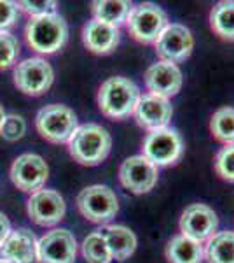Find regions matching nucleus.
Returning a JSON list of instances; mask_svg holds the SVG:
<instances>
[{
    "label": "nucleus",
    "mask_w": 234,
    "mask_h": 263,
    "mask_svg": "<svg viewBox=\"0 0 234 263\" xmlns=\"http://www.w3.org/2000/svg\"><path fill=\"white\" fill-rule=\"evenodd\" d=\"M67 144L74 162L86 167H96L109 156L112 137L109 130L98 123H84L75 128Z\"/></svg>",
    "instance_id": "obj_1"
},
{
    "label": "nucleus",
    "mask_w": 234,
    "mask_h": 263,
    "mask_svg": "<svg viewBox=\"0 0 234 263\" xmlns=\"http://www.w3.org/2000/svg\"><path fill=\"white\" fill-rule=\"evenodd\" d=\"M140 95L138 86L131 79L122 76L109 78L98 90V107L110 120H126L133 116Z\"/></svg>",
    "instance_id": "obj_2"
},
{
    "label": "nucleus",
    "mask_w": 234,
    "mask_h": 263,
    "mask_svg": "<svg viewBox=\"0 0 234 263\" xmlns=\"http://www.w3.org/2000/svg\"><path fill=\"white\" fill-rule=\"evenodd\" d=\"M28 46L35 53L53 54L67 44L69 39V27L67 21L59 14H46L30 18L25 28Z\"/></svg>",
    "instance_id": "obj_3"
},
{
    "label": "nucleus",
    "mask_w": 234,
    "mask_h": 263,
    "mask_svg": "<svg viewBox=\"0 0 234 263\" xmlns=\"http://www.w3.org/2000/svg\"><path fill=\"white\" fill-rule=\"evenodd\" d=\"M79 213L95 224H109L119 213V198L105 184H93L77 195Z\"/></svg>",
    "instance_id": "obj_4"
},
{
    "label": "nucleus",
    "mask_w": 234,
    "mask_h": 263,
    "mask_svg": "<svg viewBox=\"0 0 234 263\" xmlns=\"http://www.w3.org/2000/svg\"><path fill=\"white\" fill-rule=\"evenodd\" d=\"M124 25L130 35L140 44H154L169 21L163 7L152 2H143L130 11Z\"/></svg>",
    "instance_id": "obj_5"
},
{
    "label": "nucleus",
    "mask_w": 234,
    "mask_h": 263,
    "mask_svg": "<svg viewBox=\"0 0 234 263\" xmlns=\"http://www.w3.org/2000/svg\"><path fill=\"white\" fill-rule=\"evenodd\" d=\"M35 126L42 139L53 144H67L79 126L77 114L63 104H49L35 116Z\"/></svg>",
    "instance_id": "obj_6"
},
{
    "label": "nucleus",
    "mask_w": 234,
    "mask_h": 263,
    "mask_svg": "<svg viewBox=\"0 0 234 263\" xmlns=\"http://www.w3.org/2000/svg\"><path fill=\"white\" fill-rule=\"evenodd\" d=\"M184 151L185 147L182 135L172 126L148 132L142 144V155L157 168L177 165L184 156Z\"/></svg>",
    "instance_id": "obj_7"
},
{
    "label": "nucleus",
    "mask_w": 234,
    "mask_h": 263,
    "mask_svg": "<svg viewBox=\"0 0 234 263\" xmlns=\"http://www.w3.org/2000/svg\"><path fill=\"white\" fill-rule=\"evenodd\" d=\"M14 86L25 95L40 97L53 86L54 70L44 58H27L14 67Z\"/></svg>",
    "instance_id": "obj_8"
},
{
    "label": "nucleus",
    "mask_w": 234,
    "mask_h": 263,
    "mask_svg": "<svg viewBox=\"0 0 234 263\" xmlns=\"http://www.w3.org/2000/svg\"><path fill=\"white\" fill-rule=\"evenodd\" d=\"M156 54L161 62L182 63L193 54L194 37L185 25L169 23L154 42Z\"/></svg>",
    "instance_id": "obj_9"
},
{
    "label": "nucleus",
    "mask_w": 234,
    "mask_h": 263,
    "mask_svg": "<svg viewBox=\"0 0 234 263\" xmlns=\"http://www.w3.org/2000/svg\"><path fill=\"white\" fill-rule=\"evenodd\" d=\"M157 179H159V168L148 162L143 155L130 156L119 167L121 184L135 195H145L154 190Z\"/></svg>",
    "instance_id": "obj_10"
},
{
    "label": "nucleus",
    "mask_w": 234,
    "mask_h": 263,
    "mask_svg": "<svg viewBox=\"0 0 234 263\" xmlns=\"http://www.w3.org/2000/svg\"><path fill=\"white\" fill-rule=\"evenodd\" d=\"M49 177V168L44 158L35 153H25L11 165V181L25 193H35L42 190Z\"/></svg>",
    "instance_id": "obj_11"
},
{
    "label": "nucleus",
    "mask_w": 234,
    "mask_h": 263,
    "mask_svg": "<svg viewBox=\"0 0 234 263\" xmlns=\"http://www.w3.org/2000/svg\"><path fill=\"white\" fill-rule=\"evenodd\" d=\"M39 263H75L77 240L65 228H54L37 240Z\"/></svg>",
    "instance_id": "obj_12"
},
{
    "label": "nucleus",
    "mask_w": 234,
    "mask_h": 263,
    "mask_svg": "<svg viewBox=\"0 0 234 263\" xmlns=\"http://www.w3.org/2000/svg\"><path fill=\"white\" fill-rule=\"evenodd\" d=\"M178 228L182 235L205 244L219 230V218L206 203H190L182 213Z\"/></svg>",
    "instance_id": "obj_13"
},
{
    "label": "nucleus",
    "mask_w": 234,
    "mask_h": 263,
    "mask_svg": "<svg viewBox=\"0 0 234 263\" xmlns=\"http://www.w3.org/2000/svg\"><path fill=\"white\" fill-rule=\"evenodd\" d=\"M28 216L39 227H54L65 218L67 205L63 197L54 190H39L32 193L27 205Z\"/></svg>",
    "instance_id": "obj_14"
},
{
    "label": "nucleus",
    "mask_w": 234,
    "mask_h": 263,
    "mask_svg": "<svg viewBox=\"0 0 234 263\" xmlns=\"http://www.w3.org/2000/svg\"><path fill=\"white\" fill-rule=\"evenodd\" d=\"M145 81V88L151 95L163 97V99H172V97L178 95L184 84V76L178 65L169 62H157L151 65L143 76Z\"/></svg>",
    "instance_id": "obj_15"
},
{
    "label": "nucleus",
    "mask_w": 234,
    "mask_h": 263,
    "mask_svg": "<svg viewBox=\"0 0 234 263\" xmlns=\"http://www.w3.org/2000/svg\"><path fill=\"white\" fill-rule=\"evenodd\" d=\"M133 116L138 126H142V128L148 132L161 130L169 126V121H172L173 116V105L168 99L143 93V95H140Z\"/></svg>",
    "instance_id": "obj_16"
},
{
    "label": "nucleus",
    "mask_w": 234,
    "mask_h": 263,
    "mask_svg": "<svg viewBox=\"0 0 234 263\" xmlns=\"http://www.w3.org/2000/svg\"><path fill=\"white\" fill-rule=\"evenodd\" d=\"M0 260L9 263H39L37 258V237L28 228L11 230L0 246Z\"/></svg>",
    "instance_id": "obj_17"
},
{
    "label": "nucleus",
    "mask_w": 234,
    "mask_h": 263,
    "mask_svg": "<svg viewBox=\"0 0 234 263\" xmlns=\"http://www.w3.org/2000/svg\"><path fill=\"white\" fill-rule=\"evenodd\" d=\"M82 42L95 54H110L121 42V32L116 27L91 20L82 27Z\"/></svg>",
    "instance_id": "obj_18"
},
{
    "label": "nucleus",
    "mask_w": 234,
    "mask_h": 263,
    "mask_svg": "<svg viewBox=\"0 0 234 263\" xmlns=\"http://www.w3.org/2000/svg\"><path fill=\"white\" fill-rule=\"evenodd\" d=\"M98 232L101 233V237L107 242L112 260L124 261L137 251V235L124 224H105Z\"/></svg>",
    "instance_id": "obj_19"
},
{
    "label": "nucleus",
    "mask_w": 234,
    "mask_h": 263,
    "mask_svg": "<svg viewBox=\"0 0 234 263\" xmlns=\"http://www.w3.org/2000/svg\"><path fill=\"white\" fill-rule=\"evenodd\" d=\"M164 256L168 263H203L205 249L201 242L178 233L168 240L164 248Z\"/></svg>",
    "instance_id": "obj_20"
},
{
    "label": "nucleus",
    "mask_w": 234,
    "mask_h": 263,
    "mask_svg": "<svg viewBox=\"0 0 234 263\" xmlns=\"http://www.w3.org/2000/svg\"><path fill=\"white\" fill-rule=\"evenodd\" d=\"M131 9H133V6L126 0H95L91 4L93 20L116 28L126 23V18Z\"/></svg>",
    "instance_id": "obj_21"
},
{
    "label": "nucleus",
    "mask_w": 234,
    "mask_h": 263,
    "mask_svg": "<svg viewBox=\"0 0 234 263\" xmlns=\"http://www.w3.org/2000/svg\"><path fill=\"white\" fill-rule=\"evenodd\" d=\"M206 263H234V232H217L203 244Z\"/></svg>",
    "instance_id": "obj_22"
},
{
    "label": "nucleus",
    "mask_w": 234,
    "mask_h": 263,
    "mask_svg": "<svg viewBox=\"0 0 234 263\" xmlns=\"http://www.w3.org/2000/svg\"><path fill=\"white\" fill-rule=\"evenodd\" d=\"M210 28L222 41L234 42V0H222L211 7Z\"/></svg>",
    "instance_id": "obj_23"
},
{
    "label": "nucleus",
    "mask_w": 234,
    "mask_h": 263,
    "mask_svg": "<svg viewBox=\"0 0 234 263\" xmlns=\"http://www.w3.org/2000/svg\"><path fill=\"white\" fill-rule=\"evenodd\" d=\"M210 132L224 146L234 144V107L217 109L210 120Z\"/></svg>",
    "instance_id": "obj_24"
},
{
    "label": "nucleus",
    "mask_w": 234,
    "mask_h": 263,
    "mask_svg": "<svg viewBox=\"0 0 234 263\" xmlns=\"http://www.w3.org/2000/svg\"><path fill=\"white\" fill-rule=\"evenodd\" d=\"M80 251H82L84 260L88 263H112V256H110L107 242H105L100 232L89 233L82 240Z\"/></svg>",
    "instance_id": "obj_25"
},
{
    "label": "nucleus",
    "mask_w": 234,
    "mask_h": 263,
    "mask_svg": "<svg viewBox=\"0 0 234 263\" xmlns=\"http://www.w3.org/2000/svg\"><path fill=\"white\" fill-rule=\"evenodd\" d=\"M21 53L19 41L11 32H0V70L11 69Z\"/></svg>",
    "instance_id": "obj_26"
},
{
    "label": "nucleus",
    "mask_w": 234,
    "mask_h": 263,
    "mask_svg": "<svg viewBox=\"0 0 234 263\" xmlns=\"http://www.w3.org/2000/svg\"><path fill=\"white\" fill-rule=\"evenodd\" d=\"M214 167L220 179L234 182V144H227V146L220 147L219 153L215 155Z\"/></svg>",
    "instance_id": "obj_27"
},
{
    "label": "nucleus",
    "mask_w": 234,
    "mask_h": 263,
    "mask_svg": "<svg viewBox=\"0 0 234 263\" xmlns=\"http://www.w3.org/2000/svg\"><path fill=\"white\" fill-rule=\"evenodd\" d=\"M25 134H27V121L21 116H18V114H6L2 126H0V135H2L6 141L16 142V141H19Z\"/></svg>",
    "instance_id": "obj_28"
},
{
    "label": "nucleus",
    "mask_w": 234,
    "mask_h": 263,
    "mask_svg": "<svg viewBox=\"0 0 234 263\" xmlns=\"http://www.w3.org/2000/svg\"><path fill=\"white\" fill-rule=\"evenodd\" d=\"M18 9L28 12L32 18H37V16H46V14H54L56 12V6L58 4L54 0H40V2H35V0H21V2H16Z\"/></svg>",
    "instance_id": "obj_29"
},
{
    "label": "nucleus",
    "mask_w": 234,
    "mask_h": 263,
    "mask_svg": "<svg viewBox=\"0 0 234 263\" xmlns=\"http://www.w3.org/2000/svg\"><path fill=\"white\" fill-rule=\"evenodd\" d=\"M18 21V6L16 2L0 0V32H7V28L14 27Z\"/></svg>",
    "instance_id": "obj_30"
},
{
    "label": "nucleus",
    "mask_w": 234,
    "mask_h": 263,
    "mask_svg": "<svg viewBox=\"0 0 234 263\" xmlns=\"http://www.w3.org/2000/svg\"><path fill=\"white\" fill-rule=\"evenodd\" d=\"M11 233V223L7 219V216L0 211V246L4 244V240L7 239V235Z\"/></svg>",
    "instance_id": "obj_31"
},
{
    "label": "nucleus",
    "mask_w": 234,
    "mask_h": 263,
    "mask_svg": "<svg viewBox=\"0 0 234 263\" xmlns=\"http://www.w3.org/2000/svg\"><path fill=\"white\" fill-rule=\"evenodd\" d=\"M4 118H6V112H4V107L0 105V126H2V123H4Z\"/></svg>",
    "instance_id": "obj_32"
},
{
    "label": "nucleus",
    "mask_w": 234,
    "mask_h": 263,
    "mask_svg": "<svg viewBox=\"0 0 234 263\" xmlns=\"http://www.w3.org/2000/svg\"><path fill=\"white\" fill-rule=\"evenodd\" d=\"M0 263H9V261H6V260H0Z\"/></svg>",
    "instance_id": "obj_33"
}]
</instances>
